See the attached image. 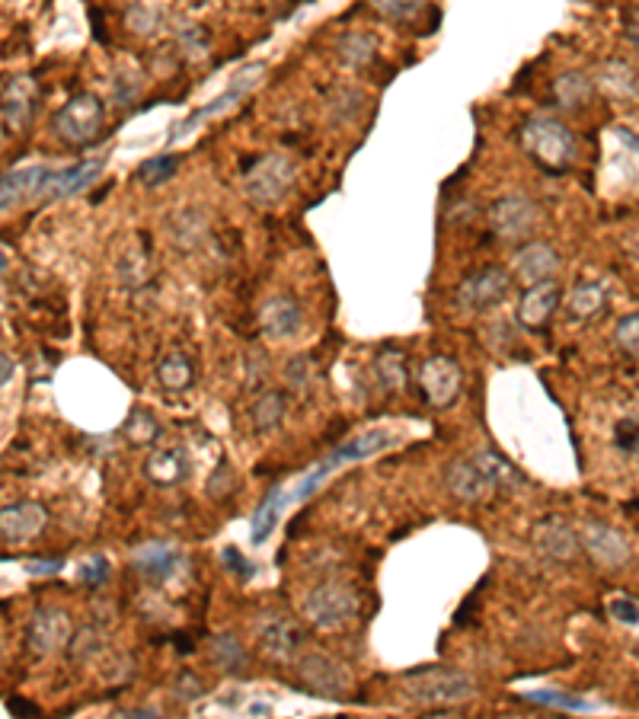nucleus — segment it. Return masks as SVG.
<instances>
[{
	"instance_id": "obj_1",
	"label": "nucleus",
	"mask_w": 639,
	"mask_h": 719,
	"mask_svg": "<svg viewBox=\"0 0 639 719\" xmlns=\"http://www.w3.org/2000/svg\"><path fill=\"white\" fill-rule=\"evenodd\" d=\"M403 691L422 707H451L477 694V684L470 675L454 672V668H419V672H409L403 678Z\"/></svg>"
},
{
	"instance_id": "obj_2",
	"label": "nucleus",
	"mask_w": 639,
	"mask_h": 719,
	"mask_svg": "<svg viewBox=\"0 0 639 719\" xmlns=\"http://www.w3.org/2000/svg\"><path fill=\"white\" fill-rule=\"evenodd\" d=\"M521 144L544 170H566L576 157V138L550 116H531L521 125Z\"/></svg>"
},
{
	"instance_id": "obj_3",
	"label": "nucleus",
	"mask_w": 639,
	"mask_h": 719,
	"mask_svg": "<svg viewBox=\"0 0 639 719\" xmlns=\"http://www.w3.org/2000/svg\"><path fill=\"white\" fill-rule=\"evenodd\" d=\"M358 608H362L358 592L349 582H339V579L320 582L314 592L304 598V617L320 630L346 627L349 620L358 617Z\"/></svg>"
},
{
	"instance_id": "obj_4",
	"label": "nucleus",
	"mask_w": 639,
	"mask_h": 719,
	"mask_svg": "<svg viewBox=\"0 0 639 719\" xmlns=\"http://www.w3.org/2000/svg\"><path fill=\"white\" fill-rule=\"evenodd\" d=\"M294 183V160L288 154H262L243 170V192L259 208H269L285 199Z\"/></svg>"
},
{
	"instance_id": "obj_5",
	"label": "nucleus",
	"mask_w": 639,
	"mask_h": 719,
	"mask_svg": "<svg viewBox=\"0 0 639 719\" xmlns=\"http://www.w3.org/2000/svg\"><path fill=\"white\" fill-rule=\"evenodd\" d=\"M103 119H106V109H103V103H100V96L77 93V96H71V100L55 112L52 128H55V135H58L64 144L84 147V144H90L96 135H100Z\"/></svg>"
},
{
	"instance_id": "obj_6",
	"label": "nucleus",
	"mask_w": 639,
	"mask_h": 719,
	"mask_svg": "<svg viewBox=\"0 0 639 719\" xmlns=\"http://www.w3.org/2000/svg\"><path fill=\"white\" fill-rule=\"evenodd\" d=\"M393 438L390 432H368V435H362V438H355V441H349V445H342L336 454H330L326 457V461L320 464V467H314L307 473V477L291 489V493H282L285 496V505L288 502H304L310 493H317V486L330 477V473L336 470V467H342V464H352V461H358V457H368V454H378V451H384V448H390L393 445Z\"/></svg>"
},
{
	"instance_id": "obj_7",
	"label": "nucleus",
	"mask_w": 639,
	"mask_h": 719,
	"mask_svg": "<svg viewBox=\"0 0 639 719\" xmlns=\"http://www.w3.org/2000/svg\"><path fill=\"white\" fill-rule=\"evenodd\" d=\"M294 675L310 694L320 697H342L352 691V675L346 662H339L330 652H307L294 662Z\"/></svg>"
},
{
	"instance_id": "obj_8",
	"label": "nucleus",
	"mask_w": 639,
	"mask_h": 719,
	"mask_svg": "<svg viewBox=\"0 0 639 719\" xmlns=\"http://www.w3.org/2000/svg\"><path fill=\"white\" fill-rule=\"evenodd\" d=\"M304 643V630L288 614H262L256 624V646L269 662L288 665Z\"/></svg>"
},
{
	"instance_id": "obj_9",
	"label": "nucleus",
	"mask_w": 639,
	"mask_h": 719,
	"mask_svg": "<svg viewBox=\"0 0 639 719\" xmlns=\"http://www.w3.org/2000/svg\"><path fill=\"white\" fill-rule=\"evenodd\" d=\"M512 288V275L499 266H483L457 285V307L461 310H489L505 301Z\"/></svg>"
},
{
	"instance_id": "obj_10",
	"label": "nucleus",
	"mask_w": 639,
	"mask_h": 719,
	"mask_svg": "<svg viewBox=\"0 0 639 719\" xmlns=\"http://www.w3.org/2000/svg\"><path fill=\"white\" fill-rule=\"evenodd\" d=\"M259 74H266V64H247V68H243L237 77H234V84L227 87L218 100H211L205 109H199V112H192V116L179 125V132L173 135V141H179V138H186L189 132H195V128H199L202 122H208V119H215V116H221V112H227L234 106V100H243V96H247L256 84H259Z\"/></svg>"
},
{
	"instance_id": "obj_11",
	"label": "nucleus",
	"mask_w": 639,
	"mask_h": 719,
	"mask_svg": "<svg viewBox=\"0 0 639 719\" xmlns=\"http://www.w3.org/2000/svg\"><path fill=\"white\" fill-rule=\"evenodd\" d=\"M531 544H534V550L540 553V557L550 560V563H572L576 560L579 547H582L579 534L572 531L563 518L537 521L534 531H531Z\"/></svg>"
},
{
	"instance_id": "obj_12",
	"label": "nucleus",
	"mask_w": 639,
	"mask_h": 719,
	"mask_svg": "<svg viewBox=\"0 0 639 719\" xmlns=\"http://www.w3.org/2000/svg\"><path fill=\"white\" fill-rule=\"evenodd\" d=\"M71 617L58 611V608H45V611H36L32 617V624L26 630V646L32 656H52V652L64 649L71 640Z\"/></svg>"
},
{
	"instance_id": "obj_13",
	"label": "nucleus",
	"mask_w": 639,
	"mask_h": 719,
	"mask_svg": "<svg viewBox=\"0 0 639 719\" xmlns=\"http://www.w3.org/2000/svg\"><path fill=\"white\" fill-rule=\"evenodd\" d=\"M461 368H457L454 358L448 355H432L425 358L422 368H419V384H422V394L429 397L435 406H448L454 403V397L461 394Z\"/></svg>"
},
{
	"instance_id": "obj_14",
	"label": "nucleus",
	"mask_w": 639,
	"mask_h": 719,
	"mask_svg": "<svg viewBox=\"0 0 639 719\" xmlns=\"http://www.w3.org/2000/svg\"><path fill=\"white\" fill-rule=\"evenodd\" d=\"M489 224H493L496 237L502 240H518L537 224V208L524 195H502L489 208Z\"/></svg>"
},
{
	"instance_id": "obj_15",
	"label": "nucleus",
	"mask_w": 639,
	"mask_h": 719,
	"mask_svg": "<svg viewBox=\"0 0 639 719\" xmlns=\"http://www.w3.org/2000/svg\"><path fill=\"white\" fill-rule=\"evenodd\" d=\"M36 100H39V84H36V77H29V74L13 77L4 87V93H0V116H4L10 132H23L29 125Z\"/></svg>"
},
{
	"instance_id": "obj_16",
	"label": "nucleus",
	"mask_w": 639,
	"mask_h": 719,
	"mask_svg": "<svg viewBox=\"0 0 639 719\" xmlns=\"http://www.w3.org/2000/svg\"><path fill=\"white\" fill-rule=\"evenodd\" d=\"M579 541L588 550V557H592L595 563H601V566H608V569L624 566L627 557H630L627 537L611 525H598V521H592V525H585L579 531Z\"/></svg>"
},
{
	"instance_id": "obj_17",
	"label": "nucleus",
	"mask_w": 639,
	"mask_h": 719,
	"mask_svg": "<svg viewBox=\"0 0 639 719\" xmlns=\"http://www.w3.org/2000/svg\"><path fill=\"white\" fill-rule=\"evenodd\" d=\"M48 521L45 505L39 502H13L7 509H0V537L10 544H26L32 537H39Z\"/></svg>"
},
{
	"instance_id": "obj_18",
	"label": "nucleus",
	"mask_w": 639,
	"mask_h": 719,
	"mask_svg": "<svg viewBox=\"0 0 639 719\" xmlns=\"http://www.w3.org/2000/svg\"><path fill=\"white\" fill-rule=\"evenodd\" d=\"M556 307H560V285L553 279L528 285V291H524V298L518 304V323L524 330H544V326L553 320Z\"/></svg>"
},
{
	"instance_id": "obj_19",
	"label": "nucleus",
	"mask_w": 639,
	"mask_h": 719,
	"mask_svg": "<svg viewBox=\"0 0 639 719\" xmlns=\"http://www.w3.org/2000/svg\"><path fill=\"white\" fill-rule=\"evenodd\" d=\"M259 323L269 339H291L301 333L304 310L298 301L288 298V294H275V298H269L259 307Z\"/></svg>"
},
{
	"instance_id": "obj_20",
	"label": "nucleus",
	"mask_w": 639,
	"mask_h": 719,
	"mask_svg": "<svg viewBox=\"0 0 639 719\" xmlns=\"http://www.w3.org/2000/svg\"><path fill=\"white\" fill-rule=\"evenodd\" d=\"M103 163L93 160V163H77V167H68V170H48L45 179L36 189V199H48V202H58V199H68V195L87 189L96 176H100Z\"/></svg>"
},
{
	"instance_id": "obj_21",
	"label": "nucleus",
	"mask_w": 639,
	"mask_h": 719,
	"mask_svg": "<svg viewBox=\"0 0 639 719\" xmlns=\"http://www.w3.org/2000/svg\"><path fill=\"white\" fill-rule=\"evenodd\" d=\"M512 269L518 275V282L537 285L556 275V269H560V253H556L550 243H528L524 250H518Z\"/></svg>"
},
{
	"instance_id": "obj_22",
	"label": "nucleus",
	"mask_w": 639,
	"mask_h": 719,
	"mask_svg": "<svg viewBox=\"0 0 639 719\" xmlns=\"http://www.w3.org/2000/svg\"><path fill=\"white\" fill-rule=\"evenodd\" d=\"M167 231H170V240L176 243L179 250H186V253L199 250L205 243V237H208V211L192 208V205L179 208L176 215L170 218Z\"/></svg>"
},
{
	"instance_id": "obj_23",
	"label": "nucleus",
	"mask_w": 639,
	"mask_h": 719,
	"mask_svg": "<svg viewBox=\"0 0 639 719\" xmlns=\"http://www.w3.org/2000/svg\"><path fill=\"white\" fill-rule=\"evenodd\" d=\"M448 489H451V496H457L461 502H480L489 489V480L483 477V470L477 467V461L473 457H461V461H454L448 467Z\"/></svg>"
},
{
	"instance_id": "obj_24",
	"label": "nucleus",
	"mask_w": 639,
	"mask_h": 719,
	"mask_svg": "<svg viewBox=\"0 0 639 719\" xmlns=\"http://www.w3.org/2000/svg\"><path fill=\"white\" fill-rule=\"evenodd\" d=\"M285 419H288V397L282 390H266V394H259L250 406V422L259 435L278 432Z\"/></svg>"
},
{
	"instance_id": "obj_25",
	"label": "nucleus",
	"mask_w": 639,
	"mask_h": 719,
	"mask_svg": "<svg viewBox=\"0 0 639 719\" xmlns=\"http://www.w3.org/2000/svg\"><path fill=\"white\" fill-rule=\"evenodd\" d=\"M179 566V553L167 544H147L135 553V569L151 582H167Z\"/></svg>"
},
{
	"instance_id": "obj_26",
	"label": "nucleus",
	"mask_w": 639,
	"mask_h": 719,
	"mask_svg": "<svg viewBox=\"0 0 639 719\" xmlns=\"http://www.w3.org/2000/svg\"><path fill=\"white\" fill-rule=\"evenodd\" d=\"M45 173H48L45 167H26V170L0 176V208H7L20 199H36V189L45 179Z\"/></svg>"
},
{
	"instance_id": "obj_27",
	"label": "nucleus",
	"mask_w": 639,
	"mask_h": 719,
	"mask_svg": "<svg viewBox=\"0 0 639 719\" xmlns=\"http://www.w3.org/2000/svg\"><path fill=\"white\" fill-rule=\"evenodd\" d=\"M553 96L563 109H582L592 100V80L579 71H566L553 80Z\"/></svg>"
},
{
	"instance_id": "obj_28",
	"label": "nucleus",
	"mask_w": 639,
	"mask_h": 719,
	"mask_svg": "<svg viewBox=\"0 0 639 719\" xmlns=\"http://www.w3.org/2000/svg\"><path fill=\"white\" fill-rule=\"evenodd\" d=\"M147 477L160 486H173L186 477V461H183V451L179 448H163L157 454H151V461L144 464Z\"/></svg>"
},
{
	"instance_id": "obj_29",
	"label": "nucleus",
	"mask_w": 639,
	"mask_h": 719,
	"mask_svg": "<svg viewBox=\"0 0 639 719\" xmlns=\"http://www.w3.org/2000/svg\"><path fill=\"white\" fill-rule=\"evenodd\" d=\"M604 301H608V288H604V282H579L569 291V314L576 320H588L604 307Z\"/></svg>"
},
{
	"instance_id": "obj_30",
	"label": "nucleus",
	"mask_w": 639,
	"mask_h": 719,
	"mask_svg": "<svg viewBox=\"0 0 639 719\" xmlns=\"http://www.w3.org/2000/svg\"><path fill=\"white\" fill-rule=\"evenodd\" d=\"M473 461H477V467L483 470V477L489 480V486L493 489H515V486H521V473L505 461V457H499L496 451H480L477 457H473Z\"/></svg>"
},
{
	"instance_id": "obj_31",
	"label": "nucleus",
	"mask_w": 639,
	"mask_h": 719,
	"mask_svg": "<svg viewBox=\"0 0 639 719\" xmlns=\"http://www.w3.org/2000/svg\"><path fill=\"white\" fill-rule=\"evenodd\" d=\"M157 378L160 384L173 390V394H179V390H189L192 387V378H195V371H192V362L186 355H163L160 358V365H157Z\"/></svg>"
},
{
	"instance_id": "obj_32",
	"label": "nucleus",
	"mask_w": 639,
	"mask_h": 719,
	"mask_svg": "<svg viewBox=\"0 0 639 719\" xmlns=\"http://www.w3.org/2000/svg\"><path fill=\"white\" fill-rule=\"evenodd\" d=\"M598 87L614 96H636V71L624 61H608L598 74Z\"/></svg>"
},
{
	"instance_id": "obj_33",
	"label": "nucleus",
	"mask_w": 639,
	"mask_h": 719,
	"mask_svg": "<svg viewBox=\"0 0 639 719\" xmlns=\"http://www.w3.org/2000/svg\"><path fill=\"white\" fill-rule=\"evenodd\" d=\"M374 374L387 390H400L406 387V358L397 349H381L374 355Z\"/></svg>"
},
{
	"instance_id": "obj_34",
	"label": "nucleus",
	"mask_w": 639,
	"mask_h": 719,
	"mask_svg": "<svg viewBox=\"0 0 639 719\" xmlns=\"http://www.w3.org/2000/svg\"><path fill=\"white\" fill-rule=\"evenodd\" d=\"M173 39H176V48H179V52H183L189 61L208 58L211 39H208V32H205L199 23H176V26H173Z\"/></svg>"
},
{
	"instance_id": "obj_35",
	"label": "nucleus",
	"mask_w": 639,
	"mask_h": 719,
	"mask_svg": "<svg viewBox=\"0 0 639 719\" xmlns=\"http://www.w3.org/2000/svg\"><path fill=\"white\" fill-rule=\"evenodd\" d=\"M336 52L346 68H365V64L374 58V39L368 32H349V36L339 39Z\"/></svg>"
},
{
	"instance_id": "obj_36",
	"label": "nucleus",
	"mask_w": 639,
	"mask_h": 719,
	"mask_svg": "<svg viewBox=\"0 0 639 719\" xmlns=\"http://www.w3.org/2000/svg\"><path fill=\"white\" fill-rule=\"evenodd\" d=\"M211 659H215L221 668H227V672H240V668L247 665V649H243L237 636L221 633L211 640Z\"/></svg>"
},
{
	"instance_id": "obj_37",
	"label": "nucleus",
	"mask_w": 639,
	"mask_h": 719,
	"mask_svg": "<svg viewBox=\"0 0 639 719\" xmlns=\"http://www.w3.org/2000/svg\"><path fill=\"white\" fill-rule=\"evenodd\" d=\"M282 509H285V496H282V489H275V493L259 505V512H256V518H253V541H256V544H262V541H266V537L272 534V528H275L278 515H282Z\"/></svg>"
},
{
	"instance_id": "obj_38",
	"label": "nucleus",
	"mask_w": 639,
	"mask_h": 719,
	"mask_svg": "<svg viewBox=\"0 0 639 719\" xmlns=\"http://www.w3.org/2000/svg\"><path fill=\"white\" fill-rule=\"evenodd\" d=\"M176 167H179V157L176 154H157V157H151V160H144L141 167H138V179L144 186H163L167 183V179H173V173H176Z\"/></svg>"
},
{
	"instance_id": "obj_39",
	"label": "nucleus",
	"mask_w": 639,
	"mask_h": 719,
	"mask_svg": "<svg viewBox=\"0 0 639 719\" xmlns=\"http://www.w3.org/2000/svg\"><path fill=\"white\" fill-rule=\"evenodd\" d=\"M100 649H103V633L96 627H80L77 633H71V640H68L71 659H93Z\"/></svg>"
},
{
	"instance_id": "obj_40",
	"label": "nucleus",
	"mask_w": 639,
	"mask_h": 719,
	"mask_svg": "<svg viewBox=\"0 0 639 719\" xmlns=\"http://www.w3.org/2000/svg\"><path fill=\"white\" fill-rule=\"evenodd\" d=\"M128 26L131 32H141V36H151L160 26V10L154 4H147V0H135V4L128 7Z\"/></svg>"
},
{
	"instance_id": "obj_41",
	"label": "nucleus",
	"mask_w": 639,
	"mask_h": 719,
	"mask_svg": "<svg viewBox=\"0 0 639 719\" xmlns=\"http://www.w3.org/2000/svg\"><path fill=\"white\" fill-rule=\"evenodd\" d=\"M614 339H617V349L630 355V358H639V310L636 314H627L614 326Z\"/></svg>"
},
{
	"instance_id": "obj_42",
	"label": "nucleus",
	"mask_w": 639,
	"mask_h": 719,
	"mask_svg": "<svg viewBox=\"0 0 639 719\" xmlns=\"http://www.w3.org/2000/svg\"><path fill=\"white\" fill-rule=\"evenodd\" d=\"M119 272H122V282L128 288H138L151 279V266H147V253H125L122 263H119Z\"/></svg>"
},
{
	"instance_id": "obj_43",
	"label": "nucleus",
	"mask_w": 639,
	"mask_h": 719,
	"mask_svg": "<svg viewBox=\"0 0 639 719\" xmlns=\"http://www.w3.org/2000/svg\"><path fill=\"white\" fill-rule=\"evenodd\" d=\"M125 432L131 435V441H141V445H147V441H154L157 438V419L147 413V410H138L135 416L128 419V426H125Z\"/></svg>"
},
{
	"instance_id": "obj_44",
	"label": "nucleus",
	"mask_w": 639,
	"mask_h": 719,
	"mask_svg": "<svg viewBox=\"0 0 639 719\" xmlns=\"http://www.w3.org/2000/svg\"><path fill=\"white\" fill-rule=\"evenodd\" d=\"M528 700H537V704H547V707H563V710H592L588 700L569 697V694H560V691H531Z\"/></svg>"
},
{
	"instance_id": "obj_45",
	"label": "nucleus",
	"mask_w": 639,
	"mask_h": 719,
	"mask_svg": "<svg viewBox=\"0 0 639 719\" xmlns=\"http://www.w3.org/2000/svg\"><path fill=\"white\" fill-rule=\"evenodd\" d=\"M617 448L624 454H639V413L617 422Z\"/></svg>"
},
{
	"instance_id": "obj_46",
	"label": "nucleus",
	"mask_w": 639,
	"mask_h": 719,
	"mask_svg": "<svg viewBox=\"0 0 639 719\" xmlns=\"http://www.w3.org/2000/svg\"><path fill=\"white\" fill-rule=\"evenodd\" d=\"M202 694H205V684H202L199 675H192V672H183L179 681L173 684V697L183 700V704H192V700H199Z\"/></svg>"
},
{
	"instance_id": "obj_47",
	"label": "nucleus",
	"mask_w": 639,
	"mask_h": 719,
	"mask_svg": "<svg viewBox=\"0 0 639 719\" xmlns=\"http://www.w3.org/2000/svg\"><path fill=\"white\" fill-rule=\"evenodd\" d=\"M422 0H371L374 10H381L390 20H406V16H413L419 10Z\"/></svg>"
},
{
	"instance_id": "obj_48",
	"label": "nucleus",
	"mask_w": 639,
	"mask_h": 719,
	"mask_svg": "<svg viewBox=\"0 0 639 719\" xmlns=\"http://www.w3.org/2000/svg\"><path fill=\"white\" fill-rule=\"evenodd\" d=\"M608 611L614 614V620H620V624H639V604L636 601H627V598H614L608 604Z\"/></svg>"
},
{
	"instance_id": "obj_49",
	"label": "nucleus",
	"mask_w": 639,
	"mask_h": 719,
	"mask_svg": "<svg viewBox=\"0 0 639 719\" xmlns=\"http://www.w3.org/2000/svg\"><path fill=\"white\" fill-rule=\"evenodd\" d=\"M208 493L215 496V499H224L227 493H234V473L227 470V467H221V473H215V477H211Z\"/></svg>"
},
{
	"instance_id": "obj_50",
	"label": "nucleus",
	"mask_w": 639,
	"mask_h": 719,
	"mask_svg": "<svg viewBox=\"0 0 639 719\" xmlns=\"http://www.w3.org/2000/svg\"><path fill=\"white\" fill-rule=\"evenodd\" d=\"M285 374H288V381H291V384H298V387H307V381H310L304 358H291L288 368H285Z\"/></svg>"
},
{
	"instance_id": "obj_51",
	"label": "nucleus",
	"mask_w": 639,
	"mask_h": 719,
	"mask_svg": "<svg viewBox=\"0 0 639 719\" xmlns=\"http://www.w3.org/2000/svg\"><path fill=\"white\" fill-rule=\"evenodd\" d=\"M106 573H109V563H106L103 557H96V560H90V563H87V569H84V579H87L90 585H100V582L106 579Z\"/></svg>"
},
{
	"instance_id": "obj_52",
	"label": "nucleus",
	"mask_w": 639,
	"mask_h": 719,
	"mask_svg": "<svg viewBox=\"0 0 639 719\" xmlns=\"http://www.w3.org/2000/svg\"><path fill=\"white\" fill-rule=\"evenodd\" d=\"M221 557H224V560H231L227 566H231L234 573H240V576H250V573H253V566H247L250 560H247V557H240V553H237L234 547H227V550L221 553Z\"/></svg>"
},
{
	"instance_id": "obj_53",
	"label": "nucleus",
	"mask_w": 639,
	"mask_h": 719,
	"mask_svg": "<svg viewBox=\"0 0 639 719\" xmlns=\"http://www.w3.org/2000/svg\"><path fill=\"white\" fill-rule=\"evenodd\" d=\"M29 569H32V573H58L61 560H42V563H32Z\"/></svg>"
},
{
	"instance_id": "obj_54",
	"label": "nucleus",
	"mask_w": 639,
	"mask_h": 719,
	"mask_svg": "<svg viewBox=\"0 0 639 719\" xmlns=\"http://www.w3.org/2000/svg\"><path fill=\"white\" fill-rule=\"evenodd\" d=\"M10 378H13V362H10L4 352H0V387H4Z\"/></svg>"
},
{
	"instance_id": "obj_55",
	"label": "nucleus",
	"mask_w": 639,
	"mask_h": 719,
	"mask_svg": "<svg viewBox=\"0 0 639 719\" xmlns=\"http://www.w3.org/2000/svg\"><path fill=\"white\" fill-rule=\"evenodd\" d=\"M7 707H10V713H23V716H36L39 713L32 704H26V700H10Z\"/></svg>"
},
{
	"instance_id": "obj_56",
	"label": "nucleus",
	"mask_w": 639,
	"mask_h": 719,
	"mask_svg": "<svg viewBox=\"0 0 639 719\" xmlns=\"http://www.w3.org/2000/svg\"><path fill=\"white\" fill-rule=\"evenodd\" d=\"M630 39H633V45L639 48V13L630 20Z\"/></svg>"
},
{
	"instance_id": "obj_57",
	"label": "nucleus",
	"mask_w": 639,
	"mask_h": 719,
	"mask_svg": "<svg viewBox=\"0 0 639 719\" xmlns=\"http://www.w3.org/2000/svg\"><path fill=\"white\" fill-rule=\"evenodd\" d=\"M250 713H253V716H262V713H272V707H269V704H253Z\"/></svg>"
},
{
	"instance_id": "obj_58",
	"label": "nucleus",
	"mask_w": 639,
	"mask_h": 719,
	"mask_svg": "<svg viewBox=\"0 0 639 719\" xmlns=\"http://www.w3.org/2000/svg\"><path fill=\"white\" fill-rule=\"evenodd\" d=\"M4 272H7V256L0 253V275H4Z\"/></svg>"
}]
</instances>
